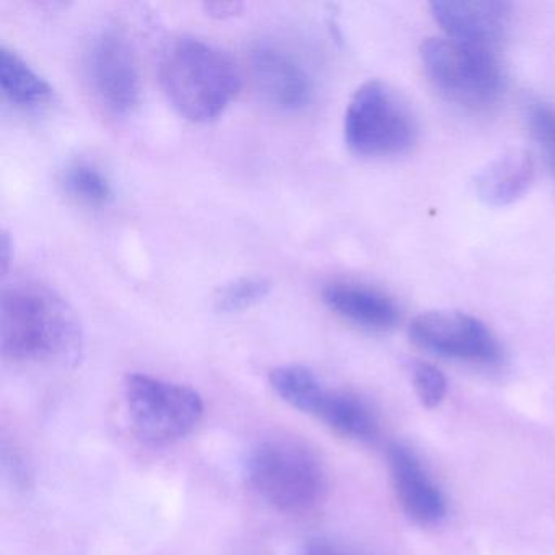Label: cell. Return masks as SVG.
Instances as JSON below:
<instances>
[{"label": "cell", "mask_w": 555, "mask_h": 555, "mask_svg": "<svg viewBox=\"0 0 555 555\" xmlns=\"http://www.w3.org/2000/svg\"><path fill=\"white\" fill-rule=\"evenodd\" d=\"M0 349L14 363L76 366L83 352L82 326L56 292L17 282L2 292Z\"/></svg>", "instance_id": "cell-1"}, {"label": "cell", "mask_w": 555, "mask_h": 555, "mask_svg": "<svg viewBox=\"0 0 555 555\" xmlns=\"http://www.w3.org/2000/svg\"><path fill=\"white\" fill-rule=\"evenodd\" d=\"M165 95L183 118L210 122L223 115L242 89L235 61L214 44L194 37L170 41L162 54Z\"/></svg>", "instance_id": "cell-2"}, {"label": "cell", "mask_w": 555, "mask_h": 555, "mask_svg": "<svg viewBox=\"0 0 555 555\" xmlns=\"http://www.w3.org/2000/svg\"><path fill=\"white\" fill-rule=\"evenodd\" d=\"M255 492L282 513H307L320 505L327 489L318 454L294 438H269L246 461Z\"/></svg>", "instance_id": "cell-3"}, {"label": "cell", "mask_w": 555, "mask_h": 555, "mask_svg": "<svg viewBox=\"0 0 555 555\" xmlns=\"http://www.w3.org/2000/svg\"><path fill=\"white\" fill-rule=\"evenodd\" d=\"M421 57L431 86L453 105L480 113L502 99L505 77L496 51L430 38L422 44Z\"/></svg>", "instance_id": "cell-4"}, {"label": "cell", "mask_w": 555, "mask_h": 555, "mask_svg": "<svg viewBox=\"0 0 555 555\" xmlns=\"http://www.w3.org/2000/svg\"><path fill=\"white\" fill-rule=\"evenodd\" d=\"M350 151L363 157H392L417 141V121L408 102L388 83H363L350 100L344 118Z\"/></svg>", "instance_id": "cell-5"}, {"label": "cell", "mask_w": 555, "mask_h": 555, "mask_svg": "<svg viewBox=\"0 0 555 555\" xmlns=\"http://www.w3.org/2000/svg\"><path fill=\"white\" fill-rule=\"evenodd\" d=\"M125 405L132 430L152 444L188 437L204 415L196 389L144 373L126 376Z\"/></svg>", "instance_id": "cell-6"}, {"label": "cell", "mask_w": 555, "mask_h": 555, "mask_svg": "<svg viewBox=\"0 0 555 555\" xmlns=\"http://www.w3.org/2000/svg\"><path fill=\"white\" fill-rule=\"evenodd\" d=\"M87 82L96 102L115 116L132 113L141 99V74L125 35L105 30L87 48Z\"/></svg>", "instance_id": "cell-7"}, {"label": "cell", "mask_w": 555, "mask_h": 555, "mask_svg": "<svg viewBox=\"0 0 555 555\" xmlns=\"http://www.w3.org/2000/svg\"><path fill=\"white\" fill-rule=\"evenodd\" d=\"M412 343L444 359L493 363L502 356L492 331L461 311H428L418 314L409 327Z\"/></svg>", "instance_id": "cell-8"}, {"label": "cell", "mask_w": 555, "mask_h": 555, "mask_svg": "<svg viewBox=\"0 0 555 555\" xmlns=\"http://www.w3.org/2000/svg\"><path fill=\"white\" fill-rule=\"evenodd\" d=\"M251 73L262 99L279 112H301L313 100L314 79L310 67L284 44L271 41L256 44Z\"/></svg>", "instance_id": "cell-9"}, {"label": "cell", "mask_w": 555, "mask_h": 555, "mask_svg": "<svg viewBox=\"0 0 555 555\" xmlns=\"http://www.w3.org/2000/svg\"><path fill=\"white\" fill-rule=\"evenodd\" d=\"M430 12L447 38L493 51L512 21V4L499 0H435Z\"/></svg>", "instance_id": "cell-10"}, {"label": "cell", "mask_w": 555, "mask_h": 555, "mask_svg": "<svg viewBox=\"0 0 555 555\" xmlns=\"http://www.w3.org/2000/svg\"><path fill=\"white\" fill-rule=\"evenodd\" d=\"M388 461L392 487L402 509L424 525L440 521L447 515V502L414 451L392 444Z\"/></svg>", "instance_id": "cell-11"}, {"label": "cell", "mask_w": 555, "mask_h": 555, "mask_svg": "<svg viewBox=\"0 0 555 555\" xmlns=\"http://www.w3.org/2000/svg\"><path fill=\"white\" fill-rule=\"evenodd\" d=\"M323 301L337 317L363 330H391L399 321V307L395 298L359 282L327 284L323 288Z\"/></svg>", "instance_id": "cell-12"}, {"label": "cell", "mask_w": 555, "mask_h": 555, "mask_svg": "<svg viewBox=\"0 0 555 555\" xmlns=\"http://www.w3.org/2000/svg\"><path fill=\"white\" fill-rule=\"evenodd\" d=\"M534 180V162L522 149H508L492 158L474 178L477 196L487 206L515 203Z\"/></svg>", "instance_id": "cell-13"}, {"label": "cell", "mask_w": 555, "mask_h": 555, "mask_svg": "<svg viewBox=\"0 0 555 555\" xmlns=\"http://www.w3.org/2000/svg\"><path fill=\"white\" fill-rule=\"evenodd\" d=\"M311 415L352 440L370 441L378 434V422L369 405L349 392L324 388Z\"/></svg>", "instance_id": "cell-14"}, {"label": "cell", "mask_w": 555, "mask_h": 555, "mask_svg": "<svg viewBox=\"0 0 555 555\" xmlns=\"http://www.w3.org/2000/svg\"><path fill=\"white\" fill-rule=\"evenodd\" d=\"M0 86L9 102L24 108L43 105L53 96L50 83L5 47L0 50Z\"/></svg>", "instance_id": "cell-15"}, {"label": "cell", "mask_w": 555, "mask_h": 555, "mask_svg": "<svg viewBox=\"0 0 555 555\" xmlns=\"http://www.w3.org/2000/svg\"><path fill=\"white\" fill-rule=\"evenodd\" d=\"M269 382L282 401L310 415L324 391L320 378L310 369L301 365L279 366L272 370Z\"/></svg>", "instance_id": "cell-16"}, {"label": "cell", "mask_w": 555, "mask_h": 555, "mask_svg": "<svg viewBox=\"0 0 555 555\" xmlns=\"http://www.w3.org/2000/svg\"><path fill=\"white\" fill-rule=\"evenodd\" d=\"M63 184L67 193L89 207H105L113 201L108 177L89 162H74L64 171Z\"/></svg>", "instance_id": "cell-17"}, {"label": "cell", "mask_w": 555, "mask_h": 555, "mask_svg": "<svg viewBox=\"0 0 555 555\" xmlns=\"http://www.w3.org/2000/svg\"><path fill=\"white\" fill-rule=\"evenodd\" d=\"M525 121L544 164L555 175V105L541 99L526 100Z\"/></svg>", "instance_id": "cell-18"}, {"label": "cell", "mask_w": 555, "mask_h": 555, "mask_svg": "<svg viewBox=\"0 0 555 555\" xmlns=\"http://www.w3.org/2000/svg\"><path fill=\"white\" fill-rule=\"evenodd\" d=\"M271 282L258 275L240 278L222 285L214 297L217 310L223 313H236L261 304L271 294Z\"/></svg>", "instance_id": "cell-19"}, {"label": "cell", "mask_w": 555, "mask_h": 555, "mask_svg": "<svg viewBox=\"0 0 555 555\" xmlns=\"http://www.w3.org/2000/svg\"><path fill=\"white\" fill-rule=\"evenodd\" d=\"M412 385L422 405L438 408L447 396V379L437 366L417 362L412 365Z\"/></svg>", "instance_id": "cell-20"}, {"label": "cell", "mask_w": 555, "mask_h": 555, "mask_svg": "<svg viewBox=\"0 0 555 555\" xmlns=\"http://www.w3.org/2000/svg\"><path fill=\"white\" fill-rule=\"evenodd\" d=\"M300 555H360L347 545L339 542L330 541V539H313L305 545Z\"/></svg>", "instance_id": "cell-21"}, {"label": "cell", "mask_w": 555, "mask_h": 555, "mask_svg": "<svg viewBox=\"0 0 555 555\" xmlns=\"http://www.w3.org/2000/svg\"><path fill=\"white\" fill-rule=\"evenodd\" d=\"M4 466L9 469L12 479L21 487H28V479H30V470L25 464L24 457L18 453H9L8 448H4Z\"/></svg>", "instance_id": "cell-22"}, {"label": "cell", "mask_w": 555, "mask_h": 555, "mask_svg": "<svg viewBox=\"0 0 555 555\" xmlns=\"http://www.w3.org/2000/svg\"><path fill=\"white\" fill-rule=\"evenodd\" d=\"M204 11L210 17L227 21V18L238 15L243 11V4H240V2H209V4L204 5Z\"/></svg>", "instance_id": "cell-23"}, {"label": "cell", "mask_w": 555, "mask_h": 555, "mask_svg": "<svg viewBox=\"0 0 555 555\" xmlns=\"http://www.w3.org/2000/svg\"><path fill=\"white\" fill-rule=\"evenodd\" d=\"M11 249L12 243L8 233H2V242H0V264H2V272L8 274L9 264H11Z\"/></svg>", "instance_id": "cell-24"}]
</instances>
